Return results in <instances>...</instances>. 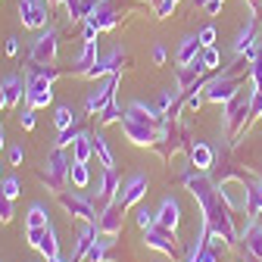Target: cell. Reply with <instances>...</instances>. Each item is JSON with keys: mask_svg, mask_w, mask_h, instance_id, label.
Listing matches in <instances>:
<instances>
[{"mask_svg": "<svg viewBox=\"0 0 262 262\" xmlns=\"http://www.w3.org/2000/svg\"><path fill=\"white\" fill-rule=\"evenodd\" d=\"M97 31H100V28H97L94 22H88V25H84V41H94V38H97Z\"/></svg>", "mask_w": 262, "mask_h": 262, "instance_id": "obj_41", "label": "cell"}, {"mask_svg": "<svg viewBox=\"0 0 262 262\" xmlns=\"http://www.w3.org/2000/svg\"><path fill=\"white\" fill-rule=\"evenodd\" d=\"M106 247H110V241H100V244H91V250H88V262H103V256H106Z\"/></svg>", "mask_w": 262, "mask_h": 262, "instance_id": "obj_28", "label": "cell"}, {"mask_svg": "<svg viewBox=\"0 0 262 262\" xmlns=\"http://www.w3.org/2000/svg\"><path fill=\"white\" fill-rule=\"evenodd\" d=\"M200 47H203V44H200V38H184V41H181V47H178V56H175V59H178V66H190L196 56H200Z\"/></svg>", "mask_w": 262, "mask_h": 262, "instance_id": "obj_15", "label": "cell"}, {"mask_svg": "<svg viewBox=\"0 0 262 262\" xmlns=\"http://www.w3.org/2000/svg\"><path fill=\"white\" fill-rule=\"evenodd\" d=\"M172 100H175V91H162V94H159V100H156V106H159V110H169Z\"/></svg>", "mask_w": 262, "mask_h": 262, "instance_id": "obj_37", "label": "cell"}, {"mask_svg": "<svg viewBox=\"0 0 262 262\" xmlns=\"http://www.w3.org/2000/svg\"><path fill=\"white\" fill-rule=\"evenodd\" d=\"M97 231H100V225H94V222H88V225L81 228V234L75 237V250H72V256H69V262H78L81 256H88V250H91V244L97 241Z\"/></svg>", "mask_w": 262, "mask_h": 262, "instance_id": "obj_11", "label": "cell"}, {"mask_svg": "<svg viewBox=\"0 0 262 262\" xmlns=\"http://www.w3.org/2000/svg\"><path fill=\"white\" fill-rule=\"evenodd\" d=\"M122 193L116 196V200L128 209V206H135V203H141V196L147 193V178L144 175H131L128 181H125V187H119Z\"/></svg>", "mask_w": 262, "mask_h": 262, "instance_id": "obj_5", "label": "cell"}, {"mask_svg": "<svg viewBox=\"0 0 262 262\" xmlns=\"http://www.w3.org/2000/svg\"><path fill=\"white\" fill-rule=\"evenodd\" d=\"M234 94H237V81H231V78H219V81H209L206 84V100H212V103L231 100Z\"/></svg>", "mask_w": 262, "mask_h": 262, "instance_id": "obj_10", "label": "cell"}, {"mask_svg": "<svg viewBox=\"0 0 262 262\" xmlns=\"http://www.w3.org/2000/svg\"><path fill=\"white\" fill-rule=\"evenodd\" d=\"M200 62H203V69H215V66H219V50L215 47H203Z\"/></svg>", "mask_w": 262, "mask_h": 262, "instance_id": "obj_29", "label": "cell"}, {"mask_svg": "<svg viewBox=\"0 0 262 262\" xmlns=\"http://www.w3.org/2000/svg\"><path fill=\"white\" fill-rule=\"evenodd\" d=\"M53 56H56V31H47V35H41L35 44H31V59L38 66H47Z\"/></svg>", "mask_w": 262, "mask_h": 262, "instance_id": "obj_9", "label": "cell"}, {"mask_svg": "<svg viewBox=\"0 0 262 262\" xmlns=\"http://www.w3.org/2000/svg\"><path fill=\"white\" fill-rule=\"evenodd\" d=\"M153 59H156V62H162V59H166V50L156 47V50H153Z\"/></svg>", "mask_w": 262, "mask_h": 262, "instance_id": "obj_45", "label": "cell"}, {"mask_svg": "<svg viewBox=\"0 0 262 262\" xmlns=\"http://www.w3.org/2000/svg\"><path fill=\"white\" fill-rule=\"evenodd\" d=\"M116 84H119V72L110 78V84H106V88L94 91V94L88 97V113H103V106H106V103H113V91H116Z\"/></svg>", "mask_w": 262, "mask_h": 262, "instance_id": "obj_12", "label": "cell"}, {"mask_svg": "<svg viewBox=\"0 0 262 262\" xmlns=\"http://www.w3.org/2000/svg\"><path fill=\"white\" fill-rule=\"evenodd\" d=\"M187 262H200V259H196V253H190V259H187Z\"/></svg>", "mask_w": 262, "mask_h": 262, "instance_id": "obj_48", "label": "cell"}, {"mask_svg": "<svg viewBox=\"0 0 262 262\" xmlns=\"http://www.w3.org/2000/svg\"><path fill=\"white\" fill-rule=\"evenodd\" d=\"M122 131H125V138H128L131 144H138V147H147V144H153V141H156L153 125L138 122V119H128V116H122Z\"/></svg>", "mask_w": 262, "mask_h": 262, "instance_id": "obj_3", "label": "cell"}, {"mask_svg": "<svg viewBox=\"0 0 262 262\" xmlns=\"http://www.w3.org/2000/svg\"><path fill=\"white\" fill-rule=\"evenodd\" d=\"M22 159H25V150H22V144H16V147L10 150V162H13V166H19Z\"/></svg>", "mask_w": 262, "mask_h": 262, "instance_id": "obj_39", "label": "cell"}, {"mask_svg": "<svg viewBox=\"0 0 262 262\" xmlns=\"http://www.w3.org/2000/svg\"><path fill=\"white\" fill-rule=\"evenodd\" d=\"M78 135H81V131H78V128H72V125H69V128H62V131H59L56 147H69V144H75V138H78Z\"/></svg>", "mask_w": 262, "mask_h": 262, "instance_id": "obj_30", "label": "cell"}, {"mask_svg": "<svg viewBox=\"0 0 262 262\" xmlns=\"http://www.w3.org/2000/svg\"><path fill=\"white\" fill-rule=\"evenodd\" d=\"M175 4H178V0H162V4H159V16H169L175 10Z\"/></svg>", "mask_w": 262, "mask_h": 262, "instance_id": "obj_40", "label": "cell"}, {"mask_svg": "<svg viewBox=\"0 0 262 262\" xmlns=\"http://www.w3.org/2000/svg\"><path fill=\"white\" fill-rule=\"evenodd\" d=\"M196 38H200V44H203V47H212V41H215V28H212V25H206Z\"/></svg>", "mask_w": 262, "mask_h": 262, "instance_id": "obj_35", "label": "cell"}, {"mask_svg": "<svg viewBox=\"0 0 262 262\" xmlns=\"http://www.w3.org/2000/svg\"><path fill=\"white\" fill-rule=\"evenodd\" d=\"M19 122H22V128H35V113H31V106H28V110H22Z\"/></svg>", "mask_w": 262, "mask_h": 262, "instance_id": "obj_38", "label": "cell"}, {"mask_svg": "<svg viewBox=\"0 0 262 262\" xmlns=\"http://www.w3.org/2000/svg\"><path fill=\"white\" fill-rule=\"evenodd\" d=\"M138 225L144 228V231H147V228H153V225H156V212H150L147 206H141V209H138Z\"/></svg>", "mask_w": 262, "mask_h": 262, "instance_id": "obj_33", "label": "cell"}, {"mask_svg": "<svg viewBox=\"0 0 262 262\" xmlns=\"http://www.w3.org/2000/svg\"><path fill=\"white\" fill-rule=\"evenodd\" d=\"M244 247L256 262H262V225H250V231L244 234Z\"/></svg>", "mask_w": 262, "mask_h": 262, "instance_id": "obj_14", "label": "cell"}, {"mask_svg": "<svg viewBox=\"0 0 262 262\" xmlns=\"http://www.w3.org/2000/svg\"><path fill=\"white\" fill-rule=\"evenodd\" d=\"M19 187H22V184H19V178H13V175H10V178H4V181H0V190H4L7 196H13V200H16V196H19Z\"/></svg>", "mask_w": 262, "mask_h": 262, "instance_id": "obj_31", "label": "cell"}, {"mask_svg": "<svg viewBox=\"0 0 262 262\" xmlns=\"http://www.w3.org/2000/svg\"><path fill=\"white\" fill-rule=\"evenodd\" d=\"M38 250L47 256V259H53V256H59V241H56V231H53V225L47 228V234H44V241L38 244Z\"/></svg>", "mask_w": 262, "mask_h": 262, "instance_id": "obj_21", "label": "cell"}, {"mask_svg": "<svg viewBox=\"0 0 262 262\" xmlns=\"http://www.w3.org/2000/svg\"><path fill=\"white\" fill-rule=\"evenodd\" d=\"M125 116H128V119H138V122H147V125H153V119H156V113H153L150 106H144V103H138V100H135V103H131L128 110H125Z\"/></svg>", "mask_w": 262, "mask_h": 262, "instance_id": "obj_20", "label": "cell"}, {"mask_svg": "<svg viewBox=\"0 0 262 262\" xmlns=\"http://www.w3.org/2000/svg\"><path fill=\"white\" fill-rule=\"evenodd\" d=\"M69 181H72L75 187H88V184H91L88 162H72V166H69Z\"/></svg>", "mask_w": 262, "mask_h": 262, "instance_id": "obj_19", "label": "cell"}, {"mask_svg": "<svg viewBox=\"0 0 262 262\" xmlns=\"http://www.w3.org/2000/svg\"><path fill=\"white\" fill-rule=\"evenodd\" d=\"M53 122H56V128L62 131V128H69V125L75 122V113H72L69 106H59V110H56V116H53Z\"/></svg>", "mask_w": 262, "mask_h": 262, "instance_id": "obj_27", "label": "cell"}, {"mask_svg": "<svg viewBox=\"0 0 262 262\" xmlns=\"http://www.w3.org/2000/svg\"><path fill=\"white\" fill-rule=\"evenodd\" d=\"M53 72H31L28 75V84H25V100L28 106H47L50 97H53Z\"/></svg>", "mask_w": 262, "mask_h": 262, "instance_id": "obj_1", "label": "cell"}, {"mask_svg": "<svg viewBox=\"0 0 262 262\" xmlns=\"http://www.w3.org/2000/svg\"><path fill=\"white\" fill-rule=\"evenodd\" d=\"M7 53H10V56L19 53V41H16V38H7Z\"/></svg>", "mask_w": 262, "mask_h": 262, "instance_id": "obj_43", "label": "cell"}, {"mask_svg": "<svg viewBox=\"0 0 262 262\" xmlns=\"http://www.w3.org/2000/svg\"><path fill=\"white\" fill-rule=\"evenodd\" d=\"M203 7H206V13H209V16H215V13L222 10V0H206Z\"/></svg>", "mask_w": 262, "mask_h": 262, "instance_id": "obj_42", "label": "cell"}, {"mask_svg": "<svg viewBox=\"0 0 262 262\" xmlns=\"http://www.w3.org/2000/svg\"><path fill=\"white\" fill-rule=\"evenodd\" d=\"M59 200H62V206L69 209L72 215H81V219H88V222H97V219H100V212H94V203L84 200V196H78V193H62Z\"/></svg>", "mask_w": 262, "mask_h": 262, "instance_id": "obj_8", "label": "cell"}, {"mask_svg": "<svg viewBox=\"0 0 262 262\" xmlns=\"http://www.w3.org/2000/svg\"><path fill=\"white\" fill-rule=\"evenodd\" d=\"M94 153L100 156V162H103V169H113V153H110V147H106V141L97 135L94 138Z\"/></svg>", "mask_w": 262, "mask_h": 262, "instance_id": "obj_25", "label": "cell"}, {"mask_svg": "<svg viewBox=\"0 0 262 262\" xmlns=\"http://www.w3.org/2000/svg\"><path fill=\"white\" fill-rule=\"evenodd\" d=\"M203 4H206V0H196V7H203Z\"/></svg>", "mask_w": 262, "mask_h": 262, "instance_id": "obj_49", "label": "cell"}, {"mask_svg": "<svg viewBox=\"0 0 262 262\" xmlns=\"http://www.w3.org/2000/svg\"><path fill=\"white\" fill-rule=\"evenodd\" d=\"M0 219H4V222L13 219V196H7L4 190H0Z\"/></svg>", "mask_w": 262, "mask_h": 262, "instance_id": "obj_32", "label": "cell"}, {"mask_svg": "<svg viewBox=\"0 0 262 262\" xmlns=\"http://www.w3.org/2000/svg\"><path fill=\"white\" fill-rule=\"evenodd\" d=\"M178 215H181V206H178V200H175V196H166V200H162V206H159V212H156V225H162V228H172V231H175Z\"/></svg>", "mask_w": 262, "mask_h": 262, "instance_id": "obj_13", "label": "cell"}, {"mask_svg": "<svg viewBox=\"0 0 262 262\" xmlns=\"http://www.w3.org/2000/svg\"><path fill=\"white\" fill-rule=\"evenodd\" d=\"M234 50H237V53H244V50L250 53V50H253V25H247V28L241 31V35H237V44H234Z\"/></svg>", "mask_w": 262, "mask_h": 262, "instance_id": "obj_26", "label": "cell"}, {"mask_svg": "<svg viewBox=\"0 0 262 262\" xmlns=\"http://www.w3.org/2000/svg\"><path fill=\"white\" fill-rule=\"evenodd\" d=\"M69 166H72V162H69V156L62 153V147H56V150L50 153L47 172H44V178H47V184H50L53 190H59V187H62V181L69 178ZM59 193H62V190H59Z\"/></svg>", "mask_w": 262, "mask_h": 262, "instance_id": "obj_2", "label": "cell"}, {"mask_svg": "<svg viewBox=\"0 0 262 262\" xmlns=\"http://www.w3.org/2000/svg\"><path fill=\"white\" fill-rule=\"evenodd\" d=\"M0 88H4V94H7V106H16V103H19V97H22V91H25L19 75H7Z\"/></svg>", "mask_w": 262, "mask_h": 262, "instance_id": "obj_16", "label": "cell"}, {"mask_svg": "<svg viewBox=\"0 0 262 262\" xmlns=\"http://www.w3.org/2000/svg\"><path fill=\"white\" fill-rule=\"evenodd\" d=\"M116 119H119V106L116 103H106L103 113H100V122H116Z\"/></svg>", "mask_w": 262, "mask_h": 262, "instance_id": "obj_36", "label": "cell"}, {"mask_svg": "<svg viewBox=\"0 0 262 262\" xmlns=\"http://www.w3.org/2000/svg\"><path fill=\"white\" fill-rule=\"evenodd\" d=\"M72 147H75V162H88L91 153H94V138L91 135H78Z\"/></svg>", "mask_w": 262, "mask_h": 262, "instance_id": "obj_18", "label": "cell"}, {"mask_svg": "<svg viewBox=\"0 0 262 262\" xmlns=\"http://www.w3.org/2000/svg\"><path fill=\"white\" fill-rule=\"evenodd\" d=\"M50 219H47V209L44 206H31L28 215H25V228H47Z\"/></svg>", "mask_w": 262, "mask_h": 262, "instance_id": "obj_22", "label": "cell"}, {"mask_svg": "<svg viewBox=\"0 0 262 262\" xmlns=\"http://www.w3.org/2000/svg\"><path fill=\"white\" fill-rule=\"evenodd\" d=\"M47 262H66V259H62V256H53V259H47Z\"/></svg>", "mask_w": 262, "mask_h": 262, "instance_id": "obj_47", "label": "cell"}, {"mask_svg": "<svg viewBox=\"0 0 262 262\" xmlns=\"http://www.w3.org/2000/svg\"><path fill=\"white\" fill-rule=\"evenodd\" d=\"M190 159H193L196 169H209V166H212V150H209L206 144H193V147H190Z\"/></svg>", "mask_w": 262, "mask_h": 262, "instance_id": "obj_17", "label": "cell"}, {"mask_svg": "<svg viewBox=\"0 0 262 262\" xmlns=\"http://www.w3.org/2000/svg\"><path fill=\"white\" fill-rule=\"evenodd\" d=\"M262 212V184L247 190V215H259Z\"/></svg>", "mask_w": 262, "mask_h": 262, "instance_id": "obj_23", "label": "cell"}, {"mask_svg": "<svg viewBox=\"0 0 262 262\" xmlns=\"http://www.w3.org/2000/svg\"><path fill=\"white\" fill-rule=\"evenodd\" d=\"M147 244L162 250V253H169V256H178V244H175V231H172V228H162V225L147 228Z\"/></svg>", "mask_w": 262, "mask_h": 262, "instance_id": "obj_4", "label": "cell"}, {"mask_svg": "<svg viewBox=\"0 0 262 262\" xmlns=\"http://www.w3.org/2000/svg\"><path fill=\"white\" fill-rule=\"evenodd\" d=\"M94 62H97V41H84V50H81V56H78V69L88 72Z\"/></svg>", "mask_w": 262, "mask_h": 262, "instance_id": "obj_24", "label": "cell"}, {"mask_svg": "<svg viewBox=\"0 0 262 262\" xmlns=\"http://www.w3.org/2000/svg\"><path fill=\"white\" fill-rule=\"evenodd\" d=\"M7 106V94H4V88H0V110Z\"/></svg>", "mask_w": 262, "mask_h": 262, "instance_id": "obj_46", "label": "cell"}, {"mask_svg": "<svg viewBox=\"0 0 262 262\" xmlns=\"http://www.w3.org/2000/svg\"><path fill=\"white\" fill-rule=\"evenodd\" d=\"M122 212H125V206L119 203V200H113L106 209H100V219H97V225H100V231L103 234H119L122 231Z\"/></svg>", "mask_w": 262, "mask_h": 262, "instance_id": "obj_7", "label": "cell"}, {"mask_svg": "<svg viewBox=\"0 0 262 262\" xmlns=\"http://www.w3.org/2000/svg\"><path fill=\"white\" fill-rule=\"evenodd\" d=\"M50 228V225H47ZM47 228H25V237H28V244L31 247H38L41 241H44V234H47Z\"/></svg>", "mask_w": 262, "mask_h": 262, "instance_id": "obj_34", "label": "cell"}, {"mask_svg": "<svg viewBox=\"0 0 262 262\" xmlns=\"http://www.w3.org/2000/svg\"><path fill=\"white\" fill-rule=\"evenodd\" d=\"M19 13L28 28H41L47 22V4L44 0H19Z\"/></svg>", "mask_w": 262, "mask_h": 262, "instance_id": "obj_6", "label": "cell"}, {"mask_svg": "<svg viewBox=\"0 0 262 262\" xmlns=\"http://www.w3.org/2000/svg\"><path fill=\"white\" fill-rule=\"evenodd\" d=\"M187 106H190V110H200V94H193L190 100H187Z\"/></svg>", "mask_w": 262, "mask_h": 262, "instance_id": "obj_44", "label": "cell"}]
</instances>
